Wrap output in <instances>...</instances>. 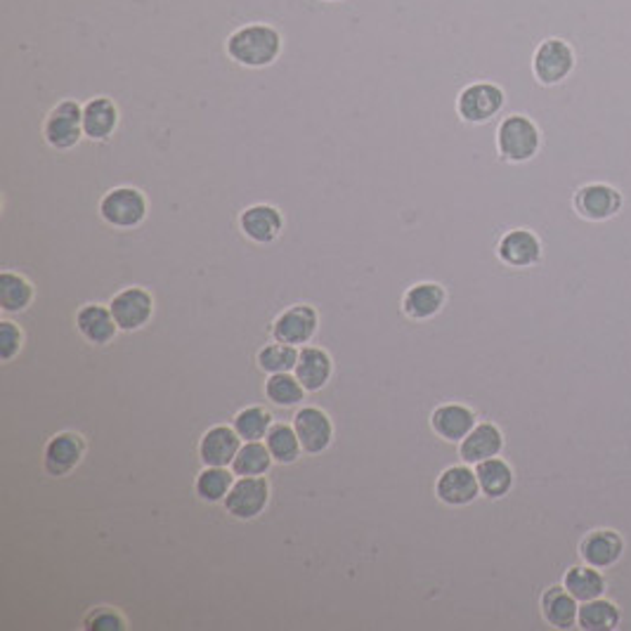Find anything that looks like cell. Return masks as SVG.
<instances>
[{"label":"cell","instance_id":"cb8c5ba5","mask_svg":"<svg viewBox=\"0 0 631 631\" xmlns=\"http://www.w3.org/2000/svg\"><path fill=\"white\" fill-rule=\"evenodd\" d=\"M540 610H542V618H544V622L549 627H554V629H573V627H577L579 601L563 585L561 587H549L542 594Z\"/></svg>","mask_w":631,"mask_h":631},{"label":"cell","instance_id":"f1b7e54d","mask_svg":"<svg viewBox=\"0 0 631 631\" xmlns=\"http://www.w3.org/2000/svg\"><path fill=\"white\" fill-rule=\"evenodd\" d=\"M622 622V610L608 598H594V601L579 604L577 627L582 631H615Z\"/></svg>","mask_w":631,"mask_h":631},{"label":"cell","instance_id":"8992f818","mask_svg":"<svg viewBox=\"0 0 631 631\" xmlns=\"http://www.w3.org/2000/svg\"><path fill=\"white\" fill-rule=\"evenodd\" d=\"M575 71V51L563 38H544L532 55V74L540 86L554 88Z\"/></svg>","mask_w":631,"mask_h":631},{"label":"cell","instance_id":"603a6c76","mask_svg":"<svg viewBox=\"0 0 631 631\" xmlns=\"http://www.w3.org/2000/svg\"><path fill=\"white\" fill-rule=\"evenodd\" d=\"M119 104L107 95H95L84 102V133L92 142H107L119 129Z\"/></svg>","mask_w":631,"mask_h":631},{"label":"cell","instance_id":"f546056e","mask_svg":"<svg viewBox=\"0 0 631 631\" xmlns=\"http://www.w3.org/2000/svg\"><path fill=\"white\" fill-rule=\"evenodd\" d=\"M263 392H265V400L279 409L298 407L308 396V390L303 388L301 381H298V376L294 372L267 376Z\"/></svg>","mask_w":631,"mask_h":631},{"label":"cell","instance_id":"ac0fdd59","mask_svg":"<svg viewBox=\"0 0 631 631\" xmlns=\"http://www.w3.org/2000/svg\"><path fill=\"white\" fill-rule=\"evenodd\" d=\"M476 423H478L476 412L464 402H443L431 412L433 433L452 445H460L462 440L476 429Z\"/></svg>","mask_w":631,"mask_h":631},{"label":"cell","instance_id":"4316f807","mask_svg":"<svg viewBox=\"0 0 631 631\" xmlns=\"http://www.w3.org/2000/svg\"><path fill=\"white\" fill-rule=\"evenodd\" d=\"M563 587L571 591L579 604L594 601V598H601L608 591V579L606 575L591 565H573L571 571L563 577Z\"/></svg>","mask_w":631,"mask_h":631},{"label":"cell","instance_id":"836d02e7","mask_svg":"<svg viewBox=\"0 0 631 631\" xmlns=\"http://www.w3.org/2000/svg\"><path fill=\"white\" fill-rule=\"evenodd\" d=\"M298 353H301V348H296V345H287V343H279V341L267 343L258 351L256 365L267 376L287 374V372L296 369Z\"/></svg>","mask_w":631,"mask_h":631},{"label":"cell","instance_id":"4fadbf2b","mask_svg":"<svg viewBox=\"0 0 631 631\" xmlns=\"http://www.w3.org/2000/svg\"><path fill=\"white\" fill-rule=\"evenodd\" d=\"M435 497L450 509H462L480 497V485L476 468L468 464H456L445 468L435 480Z\"/></svg>","mask_w":631,"mask_h":631},{"label":"cell","instance_id":"44dd1931","mask_svg":"<svg viewBox=\"0 0 631 631\" xmlns=\"http://www.w3.org/2000/svg\"><path fill=\"white\" fill-rule=\"evenodd\" d=\"M503 443H507V440H503V433L497 423L480 421L460 443V460L468 466H476L480 462L492 460V456H499L503 452Z\"/></svg>","mask_w":631,"mask_h":631},{"label":"cell","instance_id":"9a60e30c","mask_svg":"<svg viewBox=\"0 0 631 631\" xmlns=\"http://www.w3.org/2000/svg\"><path fill=\"white\" fill-rule=\"evenodd\" d=\"M294 429L298 440H301L303 452L310 456H318L326 452L334 443V421L320 407H301L294 414Z\"/></svg>","mask_w":631,"mask_h":631},{"label":"cell","instance_id":"2e32d148","mask_svg":"<svg viewBox=\"0 0 631 631\" xmlns=\"http://www.w3.org/2000/svg\"><path fill=\"white\" fill-rule=\"evenodd\" d=\"M624 556V538L618 530L598 528L585 534V540L579 542V558L598 571H610L612 565H618Z\"/></svg>","mask_w":631,"mask_h":631},{"label":"cell","instance_id":"4dcf8cb0","mask_svg":"<svg viewBox=\"0 0 631 631\" xmlns=\"http://www.w3.org/2000/svg\"><path fill=\"white\" fill-rule=\"evenodd\" d=\"M275 460L270 450H267L265 440H258V443H244L236 452L234 462H232V471L236 478H256V476H267L270 473Z\"/></svg>","mask_w":631,"mask_h":631},{"label":"cell","instance_id":"ffe728a7","mask_svg":"<svg viewBox=\"0 0 631 631\" xmlns=\"http://www.w3.org/2000/svg\"><path fill=\"white\" fill-rule=\"evenodd\" d=\"M74 322L78 334H81V339L90 345H109L121 331L112 314V308L102 303L81 306L76 312Z\"/></svg>","mask_w":631,"mask_h":631},{"label":"cell","instance_id":"277c9868","mask_svg":"<svg viewBox=\"0 0 631 631\" xmlns=\"http://www.w3.org/2000/svg\"><path fill=\"white\" fill-rule=\"evenodd\" d=\"M43 140L45 145L55 152H71L81 140L84 133V104L76 100H62L43 119Z\"/></svg>","mask_w":631,"mask_h":631},{"label":"cell","instance_id":"5b68a950","mask_svg":"<svg viewBox=\"0 0 631 631\" xmlns=\"http://www.w3.org/2000/svg\"><path fill=\"white\" fill-rule=\"evenodd\" d=\"M507 92L492 81H473L456 95V117L468 125H485L501 114Z\"/></svg>","mask_w":631,"mask_h":631},{"label":"cell","instance_id":"d6986e66","mask_svg":"<svg viewBox=\"0 0 631 631\" xmlns=\"http://www.w3.org/2000/svg\"><path fill=\"white\" fill-rule=\"evenodd\" d=\"M447 306V291L438 281H417L402 294V312L412 322H429Z\"/></svg>","mask_w":631,"mask_h":631},{"label":"cell","instance_id":"7402d4cb","mask_svg":"<svg viewBox=\"0 0 631 631\" xmlns=\"http://www.w3.org/2000/svg\"><path fill=\"white\" fill-rule=\"evenodd\" d=\"M294 374L298 376V381L303 384L308 392H320L329 386L331 376H334V359L331 355L320 348V345H303L301 353H298V362Z\"/></svg>","mask_w":631,"mask_h":631},{"label":"cell","instance_id":"83f0119b","mask_svg":"<svg viewBox=\"0 0 631 631\" xmlns=\"http://www.w3.org/2000/svg\"><path fill=\"white\" fill-rule=\"evenodd\" d=\"M236 476L225 466H203L195 478V495L203 503H223L232 490Z\"/></svg>","mask_w":631,"mask_h":631},{"label":"cell","instance_id":"3957f363","mask_svg":"<svg viewBox=\"0 0 631 631\" xmlns=\"http://www.w3.org/2000/svg\"><path fill=\"white\" fill-rule=\"evenodd\" d=\"M102 223L114 230H137L150 215V199L140 187L119 185L107 189L98 203Z\"/></svg>","mask_w":631,"mask_h":631},{"label":"cell","instance_id":"d4e9b609","mask_svg":"<svg viewBox=\"0 0 631 631\" xmlns=\"http://www.w3.org/2000/svg\"><path fill=\"white\" fill-rule=\"evenodd\" d=\"M476 476L480 485V495L490 501L503 499L511 490L516 483V473L511 464L501 456H492V460L476 464Z\"/></svg>","mask_w":631,"mask_h":631},{"label":"cell","instance_id":"8d00e7d4","mask_svg":"<svg viewBox=\"0 0 631 631\" xmlns=\"http://www.w3.org/2000/svg\"><path fill=\"white\" fill-rule=\"evenodd\" d=\"M322 3H343V0H322Z\"/></svg>","mask_w":631,"mask_h":631},{"label":"cell","instance_id":"8fae6325","mask_svg":"<svg viewBox=\"0 0 631 631\" xmlns=\"http://www.w3.org/2000/svg\"><path fill=\"white\" fill-rule=\"evenodd\" d=\"M86 456V440L76 431H59L45 443L43 471L51 478H67L81 466Z\"/></svg>","mask_w":631,"mask_h":631},{"label":"cell","instance_id":"52a82bcc","mask_svg":"<svg viewBox=\"0 0 631 631\" xmlns=\"http://www.w3.org/2000/svg\"><path fill=\"white\" fill-rule=\"evenodd\" d=\"M320 329V312L310 303H294L287 310H281L270 329L273 341L296 345V348H303L314 336H318Z\"/></svg>","mask_w":631,"mask_h":631},{"label":"cell","instance_id":"e0dca14e","mask_svg":"<svg viewBox=\"0 0 631 631\" xmlns=\"http://www.w3.org/2000/svg\"><path fill=\"white\" fill-rule=\"evenodd\" d=\"M244 445V440L240 433L234 431V425L230 423H215L211 429L201 435L199 440V462L203 466H225L230 468L236 452Z\"/></svg>","mask_w":631,"mask_h":631},{"label":"cell","instance_id":"e575fe53","mask_svg":"<svg viewBox=\"0 0 631 631\" xmlns=\"http://www.w3.org/2000/svg\"><path fill=\"white\" fill-rule=\"evenodd\" d=\"M84 629H88V631H123V629H129V620H125L123 615L112 606H98V608L88 610V615L84 618Z\"/></svg>","mask_w":631,"mask_h":631},{"label":"cell","instance_id":"5bb4252c","mask_svg":"<svg viewBox=\"0 0 631 631\" xmlns=\"http://www.w3.org/2000/svg\"><path fill=\"white\" fill-rule=\"evenodd\" d=\"M284 213L273 203H254L240 213V232L246 242L256 246L275 244L284 234Z\"/></svg>","mask_w":631,"mask_h":631},{"label":"cell","instance_id":"1f68e13d","mask_svg":"<svg viewBox=\"0 0 631 631\" xmlns=\"http://www.w3.org/2000/svg\"><path fill=\"white\" fill-rule=\"evenodd\" d=\"M265 445L270 450L275 464L279 466H291L301 460V454H306L301 440L296 435L294 423H275L265 438Z\"/></svg>","mask_w":631,"mask_h":631},{"label":"cell","instance_id":"6da1fadb","mask_svg":"<svg viewBox=\"0 0 631 631\" xmlns=\"http://www.w3.org/2000/svg\"><path fill=\"white\" fill-rule=\"evenodd\" d=\"M284 53V34L267 22H248L236 26L225 38V55L236 67L267 69Z\"/></svg>","mask_w":631,"mask_h":631},{"label":"cell","instance_id":"d590c367","mask_svg":"<svg viewBox=\"0 0 631 631\" xmlns=\"http://www.w3.org/2000/svg\"><path fill=\"white\" fill-rule=\"evenodd\" d=\"M24 348V331L12 320H0V359L12 362Z\"/></svg>","mask_w":631,"mask_h":631},{"label":"cell","instance_id":"ba28073f","mask_svg":"<svg viewBox=\"0 0 631 631\" xmlns=\"http://www.w3.org/2000/svg\"><path fill=\"white\" fill-rule=\"evenodd\" d=\"M270 497H273V487L265 476L236 478L228 499L223 501V507L230 518L246 523V520H256L261 513H265L267 503H270Z\"/></svg>","mask_w":631,"mask_h":631},{"label":"cell","instance_id":"7a4b0ae2","mask_svg":"<svg viewBox=\"0 0 631 631\" xmlns=\"http://www.w3.org/2000/svg\"><path fill=\"white\" fill-rule=\"evenodd\" d=\"M495 142L501 162L520 166L540 154L542 131L528 114H509L499 121Z\"/></svg>","mask_w":631,"mask_h":631},{"label":"cell","instance_id":"9c48e42d","mask_svg":"<svg viewBox=\"0 0 631 631\" xmlns=\"http://www.w3.org/2000/svg\"><path fill=\"white\" fill-rule=\"evenodd\" d=\"M622 207H624L622 192L608 182L582 185L573 197L575 213L589 220V223H606V220L618 215Z\"/></svg>","mask_w":631,"mask_h":631},{"label":"cell","instance_id":"30bf717a","mask_svg":"<svg viewBox=\"0 0 631 631\" xmlns=\"http://www.w3.org/2000/svg\"><path fill=\"white\" fill-rule=\"evenodd\" d=\"M497 258L513 270H530L544 258L540 234L530 228H511L499 236Z\"/></svg>","mask_w":631,"mask_h":631},{"label":"cell","instance_id":"484cf974","mask_svg":"<svg viewBox=\"0 0 631 631\" xmlns=\"http://www.w3.org/2000/svg\"><path fill=\"white\" fill-rule=\"evenodd\" d=\"M36 289L29 277L14 270L0 273V310L5 314H22L34 306Z\"/></svg>","mask_w":631,"mask_h":631},{"label":"cell","instance_id":"d6a6232c","mask_svg":"<svg viewBox=\"0 0 631 631\" xmlns=\"http://www.w3.org/2000/svg\"><path fill=\"white\" fill-rule=\"evenodd\" d=\"M232 425L244 443H258V440H265L267 433H270V429L275 425V417L270 409H265L261 405H251L234 414Z\"/></svg>","mask_w":631,"mask_h":631},{"label":"cell","instance_id":"7c38bea8","mask_svg":"<svg viewBox=\"0 0 631 631\" xmlns=\"http://www.w3.org/2000/svg\"><path fill=\"white\" fill-rule=\"evenodd\" d=\"M114 320L121 331L133 334V331L145 329L154 318V296L145 287H123L114 294L112 301Z\"/></svg>","mask_w":631,"mask_h":631}]
</instances>
